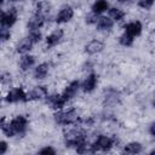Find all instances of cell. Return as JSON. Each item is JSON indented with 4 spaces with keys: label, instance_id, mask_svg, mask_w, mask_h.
<instances>
[{
    "label": "cell",
    "instance_id": "1",
    "mask_svg": "<svg viewBox=\"0 0 155 155\" xmlns=\"http://www.w3.org/2000/svg\"><path fill=\"white\" fill-rule=\"evenodd\" d=\"M27 124H28V121L24 116H17L7 125L5 124L4 119H1V130L7 137H13L15 134L23 133L27 127Z\"/></svg>",
    "mask_w": 155,
    "mask_h": 155
},
{
    "label": "cell",
    "instance_id": "2",
    "mask_svg": "<svg viewBox=\"0 0 155 155\" xmlns=\"http://www.w3.org/2000/svg\"><path fill=\"white\" fill-rule=\"evenodd\" d=\"M54 120H56V122L62 124V125H70V124H74L78 121V115L74 109H69V110L56 113Z\"/></svg>",
    "mask_w": 155,
    "mask_h": 155
},
{
    "label": "cell",
    "instance_id": "3",
    "mask_svg": "<svg viewBox=\"0 0 155 155\" xmlns=\"http://www.w3.org/2000/svg\"><path fill=\"white\" fill-rule=\"evenodd\" d=\"M6 101L10 102V103H15V102H19V101H27V94L24 93L23 90L15 88V90H11L7 93Z\"/></svg>",
    "mask_w": 155,
    "mask_h": 155
},
{
    "label": "cell",
    "instance_id": "4",
    "mask_svg": "<svg viewBox=\"0 0 155 155\" xmlns=\"http://www.w3.org/2000/svg\"><path fill=\"white\" fill-rule=\"evenodd\" d=\"M17 19V16H16V10L15 8H11L8 12H2L1 15V24L2 27H11Z\"/></svg>",
    "mask_w": 155,
    "mask_h": 155
},
{
    "label": "cell",
    "instance_id": "5",
    "mask_svg": "<svg viewBox=\"0 0 155 155\" xmlns=\"http://www.w3.org/2000/svg\"><path fill=\"white\" fill-rule=\"evenodd\" d=\"M93 147H94L96 150H98V149H101V150H109L113 147V139H110V138H108L105 136H99L97 138L96 143L93 144Z\"/></svg>",
    "mask_w": 155,
    "mask_h": 155
},
{
    "label": "cell",
    "instance_id": "6",
    "mask_svg": "<svg viewBox=\"0 0 155 155\" xmlns=\"http://www.w3.org/2000/svg\"><path fill=\"white\" fill-rule=\"evenodd\" d=\"M73 15H74L73 8H71L70 6H64V7L59 11V13L57 15V17H56V22H57V23H64V22H68L69 19H71Z\"/></svg>",
    "mask_w": 155,
    "mask_h": 155
},
{
    "label": "cell",
    "instance_id": "7",
    "mask_svg": "<svg viewBox=\"0 0 155 155\" xmlns=\"http://www.w3.org/2000/svg\"><path fill=\"white\" fill-rule=\"evenodd\" d=\"M47 96V90H46V87H44V86H36L34 90H31L28 94H27V101L28 99H31V101H34V99H42V98H45Z\"/></svg>",
    "mask_w": 155,
    "mask_h": 155
},
{
    "label": "cell",
    "instance_id": "8",
    "mask_svg": "<svg viewBox=\"0 0 155 155\" xmlns=\"http://www.w3.org/2000/svg\"><path fill=\"white\" fill-rule=\"evenodd\" d=\"M45 23V16L44 15H40V13H36L35 16H33L29 22H28V28L30 30H38L39 28H41Z\"/></svg>",
    "mask_w": 155,
    "mask_h": 155
},
{
    "label": "cell",
    "instance_id": "9",
    "mask_svg": "<svg viewBox=\"0 0 155 155\" xmlns=\"http://www.w3.org/2000/svg\"><path fill=\"white\" fill-rule=\"evenodd\" d=\"M103 47H104V45H103L102 41H99V40H92V41H90L85 46V51L87 53H90V54H93V53L101 52L103 50Z\"/></svg>",
    "mask_w": 155,
    "mask_h": 155
},
{
    "label": "cell",
    "instance_id": "10",
    "mask_svg": "<svg viewBox=\"0 0 155 155\" xmlns=\"http://www.w3.org/2000/svg\"><path fill=\"white\" fill-rule=\"evenodd\" d=\"M79 86H80V84H79V81H73L65 90H64V92H63V98L65 99V101H68V99H70V98H73L74 96H75V93L78 92V90H79Z\"/></svg>",
    "mask_w": 155,
    "mask_h": 155
},
{
    "label": "cell",
    "instance_id": "11",
    "mask_svg": "<svg viewBox=\"0 0 155 155\" xmlns=\"http://www.w3.org/2000/svg\"><path fill=\"white\" fill-rule=\"evenodd\" d=\"M65 102L67 101L63 98V96H59V94H53V96H50L47 98V103L54 109H61Z\"/></svg>",
    "mask_w": 155,
    "mask_h": 155
},
{
    "label": "cell",
    "instance_id": "12",
    "mask_svg": "<svg viewBox=\"0 0 155 155\" xmlns=\"http://www.w3.org/2000/svg\"><path fill=\"white\" fill-rule=\"evenodd\" d=\"M125 29H126V33L132 35V36H136V35H139L140 31H142V24L140 22L136 21V22H131L128 24L125 25Z\"/></svg>",
    "mask_w": 155,
    "mask_h": 155
},
{
    "label": "cell",
    "instance_id": "13",
    "mask_svg": "<svg viewBox=\"0 0 155 155\" xmlns=\"http://www.w3.org/2000/svg\"><path fill=\"white\" fill-rule=\"evenodd\" d=\"M62 36H63V30H61V29L54 30V31H53L52 34H50V35L47 36V39H46L47 46H48V47H52V46L57 45V44L61 41Z\"/></svg>",
    "mask_w": 155,
    "mask_h": 155
},
{
    "label": "cell",
    "instance_id": "14",
    "mask_svg": "<svg viewBox=\"0 0 155 155\" xmlns=\"http://www.w3.org/2000/svg\"><path fill=\"white\" fill-rule=\"evenodd\" d=\"M97 85V76L94 74H91L87 76V79L82 82V90L85 92H91L92 90H94Z\"/></svg>",
    "mask_w": 155,
    "mask_h": 155
},
{
    "label": "cell",
    "instance_id": "15",
    "mask_svg": "<svg viewBox=\"0 0 155 155\" xmlns=\"http://www.w3.org/2000/svg\"><path fill=\"white\" fill-rule=\"evenodd\" d=\"M113 19L108 18V17H101L98 18V22H97V28L99 30H110L113 28Z\"/></svg>",
    "mask_w": 155,
    "mask_h": 155
},
{
    "label": "cell",
    "instance_id": "16",
    "mask_svg": "<svg viewBox=\"0 0 155 155\" xmlns=\"http://www.w3.org/2000/svg\"><path fill=\"white\" fill-rule=\"evenodd\" d=\"M31 46H33V41H31L29 38H25V39H23V40L17 45V52H19V53L28 52L29 50H31Z\"/></svg>",
    "mask_w": 155,
    "mask_h": 155
},
{
    "label": "cell",
    "instance_id": "17",
    "mask_svg": "<svg viewBox=\"0 0 155 155\" xmlns=\"http://www.w3.org/2000/svg\"><path fill=\"white\" fill-rule=\"evenodd\" d=\"M47 73H48V64L42 63V64H40V65L35 69V71H34V78H35V79H44V78L47 75Z\"/></svg>",
    "mask_w": 155,
    "mask_h": 155
},
{
    "label": "cell",
    "instance_id": "18",
    "mask_svg": "<svg viewBox=\"0 0 155 155\" xmlns=\"http://www.w3.org/2000/svg\"><path fill=\"white\" fill-rule=\"evenodd\" d=\"M108 7H109V5L105 0H97L92 6V11L98 15V13H102L105 10H108Z\"/></svg>",
    "mask_w": 155,
    "mask_h": 155
},
{
    "label": "cell",
    "instance_id": "19",
    "mask_svg": "<svg viewBox=\"0 0 155 155\" xmlns=\"http://www.w3.org/2000/svg\"><path fill=\"white\" fill-rule=\"evenodd\" d=\"M125 153H128V154H138L142 151V145L137 142H132V143H128L125 149H124Z\"/></svg>",
    "mask_w": 155,
    "mask_h": 155
},
{
    "label": "cell",
    "instance_id": "20",
    "mask_svg": "<svg viewBox=\"0 0 155 155\" xmlns=\"http://www.w3.org/2000/svg\"><path fill=\"white\" fill-rule=\"evenodd\" d=\"M34 62H35V59L33 56H23L21 59V63H19L22 70H28L30 67L34 65Z\"/></svg>",
    "mask_w": 155,
    "mask_h": 155
},
{
    "label": "cell",
    "instance_id": "21",
    "mask_svg": "<svg viewBox=\"0 0 155 155\" xmlns=\"http://www.w3.org/2000/svg\"><path fill=\"white\" fill-rule=\"evenodd\" d=\"M119 93L114 90H109L107 93H105V102L107 103H110V104H115L119 102Z\"/></svg>",
    "mask_w": 155,
    "mask_h": 155
},
{
    "label": "cell",
    "instance_id": "22",
    "mask_svg": "<svg viewBox=\"0 0 155 155\" xmlns=\"http://www.w3.org/2000/svg\"><path fill=\"white\" fill-rule=\"evenodd\" d=\"M109 16H110L113 19H115V21H120V19L124 18L125 13H124V11H121V10H119V8H110V10H109Z\"/></svg>",
    "mask_w": 155,
    "mask_h": 155
},
{
    "label": "cell",
    "instance_id": "23",
    "mask_svg": "<svg viewBox=\"0 0 155 155\" xmlns=\"http://www.w3.org/2000/svg\"><path fill=\"white\" fill-rule=\"evenodd\" d=\"M120 44L124 45V46H131L133 44V36L125 33L124 35L120 36Z\"/></svg>",
    "mask_w": 155,
    "mask_h": 155
},
{
    "label": "cell",
    "instance_id": "24",
    "mask_svg": "<svg viewBox=\"0 0 155 155\" xmlns=\"http://www.w3.org/2000/svg\"><path fill=\"white\" fill-rule=\"evenodd\" d=\"M50 10V5L46 2V1H41L38 4V13L40 15H44L45 12H47Z\"/></svg>",
    "mask_w": 155,
    "mask_h": 155
},
{
    "label": "cell",
    "instance_id": "25",
    "mask_svg": "<svg viewBox=\"0 0 155 155\" xmlns=\"http://www.w3.org/2000/svg\"><path fill=\"white\" fill-rule=\"evenodd\" d=\"M28 38H29V39L33 41V44H35V42L40 41V39H41V34H40L38 30H31Z\"/></svg>",
    "mask_w": 155,
    "mask_h": 155
},
{
    "label": "cell",
    "instance_id": "26",
    "mask_svg": "<svg viewBox=\"0 0 155 155\" xmlns=\"http://www.w3.org/2000/svg\"><path fill=\"white\" fill-rule=\"evenodd\" d=\"M10 30L8 29H6V27H2L1 28V30H0V39H1V41L2 42H5L7 39H10Z\"/></svg>",
    "mask_w": 155,
    "mask_h": 155
},
{
    "label": "cell",
    "instance_id": "27",
    "mask_svg": "<svg viewBox=\"0 0 155 155\" xmlns=\"http://www.w3.org/2000/svg\"><path fill=\"white\" fill-rule=\"evenodd\" d=\"M153 4H154V0H139V2H138L139 7L145 8V10L150 8L153 6Z\"/></svg>",
    "mask_w": 155,
    "mask_h": 155
},
{
    "label": "cell",
    "instance_id": "28",
    "mask_svg": "<svg viewBox=\"0 0 155 155\" xmlns=\"http://www.w3.org/2000/svg\"><path fill=\"white\" fill-rule=\"evenodd\" d=\"M98 22V18H97V13H91V15H88V16H86V23H90V24H92V23H97Z\"/></svg>",
    "mask_w": 155,
    "mask_h": 155
},
{
    "label": "cell",
    "instance_id": "29",
    "mask_svg": "<svg viewBox=\"0 0 155 155\" xmlns=\"http://www.w3.org/2000/svg\"><path fill=\"white\" fill-rule=\"evenodd\" d=\"M39 153H40V154H42V155H44V154H52V155H53V154H56V150H54V149H52L51 147H46V148L41 149Z\"/></svg>",
    "mask_w": 155,
    "mask_h": 155
},
{
    "label": "cell",
    "instance_id": "30",
    "mask_svg": "<svg viewBox=\"0 0 155 155\" xmlns=\"http://www.w3.org/2000/svg\"><path fill=\"white\" fill-rule=\"evenodd\" d=\"M6 149H7V144H6V142H0V154L2 155V154H5L6 153Z\"/></svg>",
    "mask_w": 155,
    "mask_h": 155
},
{
    "label": "cell",
    "instance_id": "31",
    "mask_svg": "<svg viewBox=\"0 0 155 155\" xmlns=\"http://www.w3.org/2000/svg\"><path fill=\"white\" fill-rule=\"evenodd\" d=\"M149 132H150L153 136H155V122L151 124V126H150V128H149Z\"/></svg>",
    "mask_w": 155,
    "mask_h": 155
},
{
    "label": "cell",
    "instance_id": "32",
    "mask_svg": "<svg viewBox=\"0 0 155 155\" xmlns=\"http://www.w3.org/2000/svg\"><path fill=\"white\" fill-rule=\"evenodd\" d=\"M126 1H128V0H119V2H126Z\"/></svg>",
    "mask_w": 155,
    "mask_h": 155
},
{
    "label": "cell",
    "instance_id": "33",
    "mask_svg": "<svg viewBox=\"0 0 155 155\" xmlns=\"http://www.w3.org/2000/svg\"><path fill=\"white\" fill-rule=\"evenodd\" d=\"M150 154H155V150H151V153Z\"/></svg>",
    "mask_w": 155,
    "mask_h": 155
},
{
    "label": "cell",
    "instance_id": "34",
    "mask_svg": "<svg viewBox=\"0 0 155 155\" xmlns=\"http://www.w3.org/2000/svg\"><path fill=\"white\" fill-rule=\"evenodd\" d=\"M10 1H19V0H10Z\"/></svg>",
    "mask_w": 155,
    "mask_h": 155
},
{
    "label": "cell",
    "instance_id": "35",
    "mask_svg": "<svg viewBox=\"0 0 155 155\" xmlns=\"http://www.w3.org/2000/svg\"><path fill=\"white\" fill-rule=\"evenodd\" d=\"M154 107H155V101H154Z\"/></svg>",
    "mask_w": 155,
    "mask_h": 155
}]
</instances>
